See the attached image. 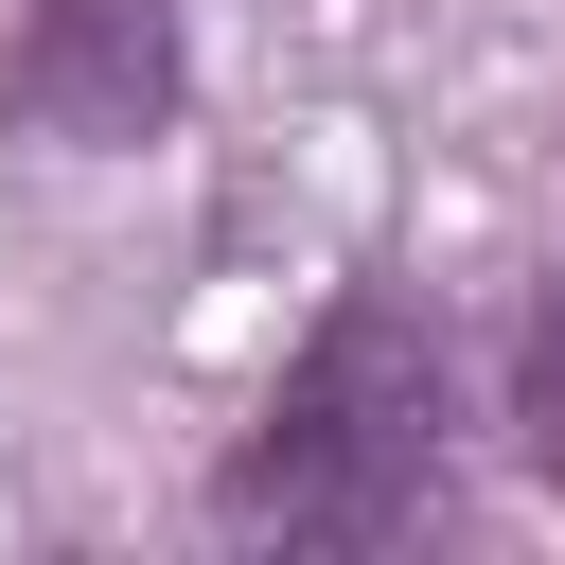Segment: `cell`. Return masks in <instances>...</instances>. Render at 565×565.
I'll list each match as a JSON object with an SVG mask.
<instances>
[{
	"label": "cell",
	"instance_id": "3957f363",
	"mask_svg": "<svg viewBox=\"0 0 565 565\" xmlns=\"http://www.w3.org/2000/svg\"><path fill=\"white\" fill-rule=\"evenodd\" d=\"M494 424H512V459L565 494V282L530 300V335H512V406H494Z\"/></svg>",
	"mask_w": 565,
	"mask_h": 565
},
{
	"label": "cell",
	"instance_id": "6da1fadb",
	"mask_svg": "<svg viewBox=\"0 0 565 565\" xmlns=\"http://www.w3.org/2000/svg\"><path fill=\"white\" fill-rule=\"evenodd\" d=\"M441 494H459V353H441L424 300L335 282V300L300 318V353L265 371V406L230 424V459H212V530H230V547L353 565V547L441 530Z\"/></svg>",
	"mask_w": 565,
	"mask_h": 565
},
{
	"label": "cell",
	"instance_id": "7a4b0ae2",
	"mask_svg": "<svg viewBox=\"0 0 565 565\" xmlns=\"http://www.w3.org/2000/svg\"><path fill=\"white\" fill-rule=\"evenodd\" d=\"M194 106V18L177 0H18L0 18V124L35 159H141Z\"/></svg>",
	"mask_w": 565,
	"mask_h": 565
}]
</instances>
